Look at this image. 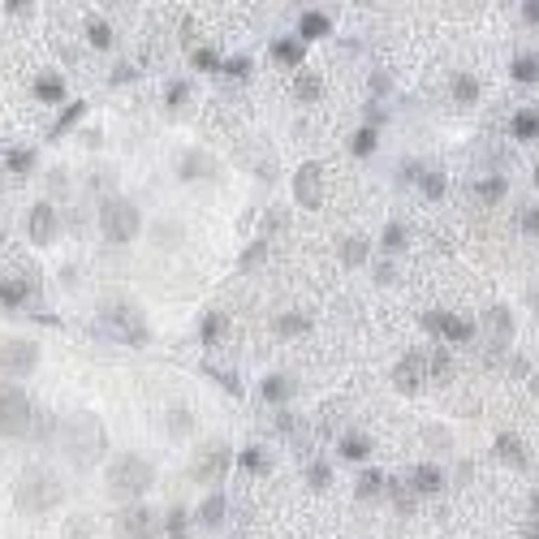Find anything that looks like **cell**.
Returning <instances> with one entry per match:
<instances>
[{
	"label": "cell",
	"mask_w": 539,
	"mask_h": 539,
	"mask_svg": "<svg viewBox=\"0 0 539 539\" xmlns=\"http://www.w3.org/2000/svg\"><path fill=\"white\" fill-rule=\"evenodd\" d=\"M61 479L52 475V470H43V466H31L27 475L17 479V487H13V505L22 509V513H48L52 505H61Z\"/></svg>",
	"instance_id": "6da1fadb"
},
{
	"label": "cell",
	"mask_w": 539,
	"mask_h": 539,
	"mask_svg": "<svg viewBox=\"0 0 539 539\" xmlns=\"http://www.w3.org/2000/svg\"><path fill=\"white\" fill-rule=\"evenodd\" d=\"M61 440H65L69 457L78 461V466H91V461L104 453L108 436H104V427H99L91 415H73V419H65V423H61Z\"/></svg>",
	"instance_id": "7a4b0ae2"
},
{
	"label": "cell",
	"mask_w": 539,
	"mask_h": 539,
	"mask_svg": "<svg viewBox=\"0 0 539 539\" xmlns=\"http://www.w3.org/2000/svg\"><path fill=\"white\" fill-rule=\"evenodd\" d=\"M104 479H108V487H113V496H138V492H147V487H151L156 470H151L147 457L125 453V457H117L113 466L104 470Z\"/></svg>",
	"instance_id": "3957f363"
},
{
	"label": "cell",
	"mask_w": 539,
	"mask_h": 539,
	"mask_svg": "<svg viewBox=\"0 0 539 539\" xmlns=\"http://www.w3.org/2000/svg\"><path fill=\"white\" fill-rule=\"evenodd\" d=\"M138 208L134 203H125V199H113V203H104V212H99V229H104V238L113 242V246H125L134 233H138Z\"/></svg>",
	"instance_id": "277c9868"
},
{
	"label": "cell",
	"mask_w": 539,
	"mask_h": 539,
	"mask_svg": "<svg viewBox=\"0 0 539 539\" xmlns=\"http://www.w3.org/2000/svg\"><path fill=\"white\" fill-rule=\"evenodd\" d=\"M31 431V397L17 384H0V436H27Z\"/></svg>",
	"instance_id": "5b68a950"
},
{
	"label": "cell",
	"mask_w": 539,
	"mask_h": 539,
	"mask_svg": "<svg viewBox=\"0 0 539 539\" xmlns=\"http://www.w3.org/2000/svg\"><path fill=\"white\" fill-rule=\"evenodd\" d=\"M99 319H104L108 337H121V341H130V345H143L147 341V328L138 324L143 315H134L130 306H104V315H99Z\"/></svg>",
	"instance_id": "8992f818"
},
{
	"label": "cell",
	"mask_w": 539,
	"mask_h": 539,
	"mask_svg": "<svg viewBox=\"0 0 539 539\" xmlns=\"http://www.w3.org/2000/svg\"><path fill=\"white\" fill-rule=\"evenodd\" d=\"M35 363H39L35 341H22V337L0 341V371H5V375H31Z\"/></svg>",
	"instance_id": "52a82bcc"
},
{
	"label": "cell",
	"mask_w": 539,
	"mask_h": 539,
	"mask_svg": "<svg viewBox=\"0 0 539 539\" xmlns=\"http://www.w3.org/2000/svg\"><path fill=\"white\" fill-rule=\"evenodd\" d=\"M423 328L427 332H440L445 341H470L475 337V324L470 319H457V315H445V311H427L423 315Z\"/></svg>",
	"instance_id": "ba28073f"
},
{
	"label": "cell",
	"mask_w": 539,
	"mask_h": 539,
	"mask_svg": "<svg viewBox=\"0 0 539 539\" xmlns=\"http://www.w3.org/2000/svg\"><path fill=\"white\" fill-rule=\"evenodd\" d=\"M319 177H324V168H319L315 160L298 168V177H294V199L302 203V208H319V199H324V186H319Z\"/></svg>",
	"instance_id": "9c48e42d"
},
{
	"label": "cell",
	"mask_w": 539,
	"mask_h": 539,
	"mask_svg": "<svg viewBox=\"0 0 539 539\" xmlns=\"http://www.w3.org/2000/svg\"><path fill=\"white\" fill-rule=\"evenodd\" d=\"M117 526H121L125 539H156V513L143 509V505H134V509H125L121 518H117Z\"/></svg>",
	"instance_id": "30bf717a"
},
{
	"label": "cell",
	"mask_w": 539,
	"mask_h": 539,
	"mask_svg": "<svg viewBox=\"0 0 539 539\" xmlns=\"http://www.w3.org/2000/svg\"><path fill=\"white\" fill-rule=\"evenodd\" d=\"M27 224H31V238H35L39 246H48V242L57 238V212H52V203H35Z\"/></svg>",
	"instance_id": "8fae6325"
},
{
	"label": "cell",
	"mask_w": 539,
	"mask_h": 539,
	"mask_svg": "<svg viewBox=\"0 0 539 539\" xmlns=\"http://www.w3.org/2000/svg\"><path fill=\"white\" fill-rule=\"evenodd\" d=\"M393 384L401 393H419V384H423V354H405L401 363L393 367Z\"/></svg>",
	"instance_id": "7c38bea8"
},
{
	"label": "cell",
	"mask_w": 539,
	"mask_h": 539,
	"mask_svg": "<svg viewBox=\"0 0 539 539\" xmlns=\"http://www.w3.org/2000/svg\"><path fill=\"white\" fill-rule=\"evenodd\" d=\"M440 483H445V475H440V466H431V461H423V466L410 470V487H415V492H423V496L440 492Z\"/></svg>",
	"instance_id": "4fadbf2b"
},
{
	"label": "cell",
	"mask_w": 539,
	"mask_h": 539,
	"mask_svg": "<svg viewBox=\"0 0 539 539\" xmlns=\"http://www.w3.org/2000/svg\"><path fill=\"white\" fill-rule=\"evenodd\" d=\"M337 449H341V457H345V461H367V457H371V440H367L363 431H345Z\"/></svg>",
	"instance_id": "5bb4252c"
},
{
	"label": "cell",
	"mask_w": 539,
	"mask_h": 539,
	"mask_svg": "<svg viewBox=\"0 0 539 539\" xmlns=\"http://www.w3.org/2000/svg\"><path fill=\"white\" fill-rule=\"evenodd\" d=\"M328 31H332V17H328V13H315V9H311V13L298 17V35H302V39H324Z\"/></svg>",
	"instance_id": "9a60e30c"
},
{
	"label": "cell",
	"mask_w": 539,
	"mask_h": 539,
	"mask_svg": "<svg viewBox=\"0 0 539 539\" xmlns=\"http://www.w3.org/2000/svg\"><path fill=\"white\" fill-rule=\"evenodd\" d=\"M302 57H306V43L302 39H276L272 43V61L276 65H302Z\"/></svg>",
	"instance_id": "2e32d148"
},
{
	"label": "cell",
	"mask_w": 539,
	"mask_h": 539,
	"mask_svg": "<svg viewBox=\"0 0 539 539\" xmlns=\"http://www.w3.org/2000/svg\"><path fill=\"white\" fill-rule=\"evenodd\" d=\"M39 285H31V280H0V306H22Z\"/></svg>",
	"instance_id": "e0dca14e"
},
{
	"label": "cell",
	"mask_w": 539,
	"mask_h": 539,
	"mask_svg": "<svg viewBox=\"0 0 539 539\" xmlns=\"http://www.w3.org/2000/svg\"><path fill=\"white\" fill-rule=\"evenodd\" d=\"M35 99H43V104H61V99H65V82L57 78V73H39V78H35Z\"/></svg>",
	"instance_id": "ac0fdd59"
},
{
	"label": "cell",
	"mask_w": 539,
	"mask_h": 539,
	"mask_svg": "<svg viewBox=\"0 0 539 539\" xmlns=\"http://www.w3.org/2000/svg\"><path fill=\"white\" fill-rule=\"evenodd\" d=\"M509 134L513 138H535L539 134V113H531V108H518V113H513V121H509Z\"/></svg>",
	"instance_id": "d6986e66"
},
{
	"label": "cell",
	"mask_w": 539,
	"mask_h": 539,
	"mask_svg": "<svg viewBox=\"0 0 539 539\" xmlns=\"http://www.w3.org/2000/svg\"><path fill=\"white\" fill-rule=\"evenodd\" d=\"M224 461H229V457H224V449L216 445L212 453H203V461L194 466V479H203V483L212 479V483H216V479H220V470H224Z\"/></svg>",
	"instance_id": "ffe728a7"
},
{
	"label": "cell",
	"mask_w": 539,
	"mask_h": 539,
	"mask_svg": "<svg viewBox=\"0 0 539 539\" xmlns=\"http://www.w3.org/2000/svg\"><path fill=\"white\" fill-rule=\"evenodd\" d=\"M384 487H389V479H384V470H375V466H367L363 475H358V496L363 501H375Z\"/></svg>",
	"instance_id": "44dd1931"
},
{
	"label": "cell",
	"mask_w": 539,
	"mask_h": 539,
	"mask_svg": "<svg viewBox=\"0 0 539 539\" xmlns=\"http://www.w3.org/2000/svg\"><path fill=\"white\" fill-rule=\"evenodd\" d=\"M483 324L492 328V350H505V345H509V311H505V306H496V311L487 315Z\"/></svg>",
	"instance_id": "7402d4cb"
},
{
	"label": "cell",
	"mask_w": 539,
	"mask_h": 539,
	"mask_svg": "<svg viewBox=\"0 0 539 539\" xmlns=\"http://www.w3.org/2000/svg\"><path fill=\"white\" fill-rule=\"evenodd\" d=\"M509 73H513L518 82H539V57L518 52V57H513V65H509Z\"/></svg>",
	"instance_id": "603a6c76"
},
{
	"label": "cell",
	"mask_w": 539,
	"mask_h": 539,
	"mask_svg": "<svg viewBox=\"0 0 539 539\" xmlns=\"http://www.w3.org/2000/svg\"><path fill=\"white\" fill-rule=\"evenodd\" d=\"M496 453H501L505 461H513V466H522V461H526V445H522L513 431H505L501 440H496Z\"/></svg>",
	"instance_id": "cb8c5ba5"
},
{
	"label": "cell",
	"mask_w": 539,
	"mask_h": 539,
	"mask_svg": "<svg viewBox=\"0 0 539 539\" xmlns=\"http://www.w3.org/2000/svg\"><path fill=\"white\" fill-rule=\"evenodd\" d=\"M220 518H224V492H208V501H203V509H199V522L203 526H220Z\"/></svg>",
	"instance_id": "d4e9b609"
},
{
	"label": "cell",
	"mask_w": 539,
	"mask_h": 539,
	"mask_svg": "<svg viewBox=\"0 0 539 539\" xmlns=\"http://www.w3.org/2000/svg\"><path fill=\"white\" fill-rule=\"evenodd\" d=\"M453 99H457V104H475V99H479V82L470 78V73H457V78H453Z\"/></svg>",
	"instance_id": "484cf974"
},
{
	"label": "cell",
	"mask_w": 539,
	"mask_h": 539,
	"mask_svg": "<svg viewBox=\"0 0 539 539\" xmlns=\"http://www.w3.org/2000/svg\"><path fill=\"white\" fill-rule=\"evenodd\" d=\"M380 250H389V254H397V250H405V229L393 220V224H384V233H380Z\"/></svg>",
	"instance_id": "4316f807"
},
{
	"label": "cell",
	"mask_w": 539,
	"mask_h": 539,
	"mask_svg": "<svg viewBox=\"0 0 539 539\" xmlns=\"http://www.w3.org/2000/svg\"><path fill=\"white\" fill-rule=\"evenodd\" d=\"M5 164H9V173H31L35 168V147H22V151H9V156H5Z\"/></svg>",
	"instance_id": "83f0119b"
},
{
	"label": "cell",
	"mask_w": 539,
	"mask_h": 539,
	"mask_svg": "<svg viewBox=\"0 0 539 539\" xmlns=\"http://www.w3.org/2000/svg\"><path fill=\"white\" fill-rule=\"evenodd\" d=\"M324 82H319V73H298V82H294V95L298 99H319Z\"/></svg>",
	"instance_id": "f1b7e54d"
},
{
	"label": "cell",
	"mask_w": 539,
	"mask_h": 539,
	"mask_svg": "<svg viewBox=\"0 0 539 539\" xmlns=\"http://www.w3.org/2000/svg\"><path fill=\"white\" fill-rule=\"evenodd\" d=\"M87 39L95 48H113V27H108V22H99V17H91L87 22Z\"/></svg>",
	"instance_id": "f546056e"
},
{
	"label": "cell",
	"mask_w": 539,
	"mask_h": 539,
	"mask_svg": "<svg viewBox=\"0 0 539 539\" xmlns=\"http://www.w3.org/2000/svg\"><path fill=\"white\" fill-rule=\"evenodd\" d=\"M375 143H380V134L371 130V125H363V130L354 134V156H371V151H375Z\"/></svg>",
	"instance_id": "4dcf8cb0"
},
{
	"label": "cell",
	"mask_w": 539,
	"mask_h": 539,
	"mask_svg": "<svg viewBox=\"0 0 539 539\" xmlns=\"http://www.w3.org/2000/svg\"><path fill=\"white\" fill-rule=\"evenodd\" d=\"M264 397H268V401H285V397H289V380H285V375H268V380H264Z\"/></svg>",
	"instance_id": "1f68e13d"
},
{
	"label": "cell",
	"mask_w": 539,
	"mask_h": 539,
	"mask_svg": "<svg viewBox=\"0 0 539 539\" xmlns=\"http://www.w3.org/2000/svg\"><path fill=\"white\" fill-rule=\"evenodd\" d=\"M475 194H479L483 203H496V199H505V182H501V177H487V182L475 186Z\"/></svg>",
	"instance_id": "d6a6232c"
},
{
	"label": "cell",
	"mask_w": 539,
	"mask_h": 539,
	"mask_svg": "<svg viewBox=\"0 0 539 539\" xmlns=\"http://www.w3.org/2000/svg\"><path fill=\"white\" fill-rule=\"evenodd\" d=\"M341 259H345L350 268H354V264H363V259H367V242H363V238H350V242L341 246Z\"/></svg>",
	"instance_id": "836d02e7"
},
{
	"label": "cell",
	"mask_w": 539,
	"mask_h": 539,
	"mask_svg": "<svg viewBox=\"0 0 539 539\" xmlns=\"http://www.w3.org/2000/svg\"><path fill=\"white\" fill-rule=\"evenodd\" d=\"M82 113H87V104H82V99H73V104H69V113H65V117H61V121L52 125V138H57V134H65V130H69V125L78 121Z\"/></svg>",
	"instance_id": "e575fe53"
},
{
	"label": "cell",
	"mask_w": 539,
	"mask_h": 539,
	"mask_svg": "<svg viewBox=\"0 0 539 539\" xmlns=\"http://www.w3.org/2000/svg\"><path fill=\"white\" fill-rule=\"evenodd\" d=\"M306 479H311V487H328V483H332L328 461H311V466H306Z\"/></svg>",
	"instance_id": "d590c367"
},
{
	"label": "cell",
	"mask_w": 539,
	"mask_h": 539,
	"mask_svg": "<svg viewBox=\"0 0 539 539\" xmlns=\"http://www.w3.org/2000/svg\"><path fill=\"white\" fill-rule=\"evenodd\" d=\"M194 69H220V57H216V48H194Z\"/></svg>",
	"instance_id": "8d00e7d4"
},
{
	"label": "cell",
	"mask_w": 539,
	"mask_h": 539,
	"mask_svg": "<svg viewBox=\"0 0 539 539\" xmlns=\"http://www.w3.org/2000/svg\"><path fill=\"white\" fill-rule=\"evenodd\" d=\"M220 69L229 73V78H246V73H250V57H229V61H220Z\"/></svg>",
	"instance_id": "74e56055"
},
{
	"label": "cell",
	"mask_w": 539,
	"mask_h": 539,
	"mask_svg": "<svg viewBox=\"0 0 539 539\" xmlns=\"http://www.w3.org/2000/svg\"><path fill=\"white\" fill-rule=\"evenodd\" d=\"M242 466H246V470H254V475H264V470H268L264 449H242Z\"/></svg>",
	"instance_id": "f35d334b"
},
{
	"label": "cell",
	"mask_w": 539,
	"mask_h": 539,
	"mask_svg": "<svg viewBox=\"0 0 539 539\" xmlns=\"http://www.w3.org/2000/svg\"><path fill=\"white\" fill-rule=\"evenodd\" d=\"M220 328H224V319H220V315H203L199 337H203V341H216V337H220Z\"/></svg>",
	"instance_id": "ab89813d"
},
{
	"label": "cell",
	"mask_w": 539,
	"mask_h": 539,
	"mask_svg": "<svg viewBox=\"0 0 539 539\" xmlns=\"http://www.w3.org/2000/svg\"><path fill=\"white\" fill-rule=\"evenodd\" d=\"M423 194L427 199H440L445 194V177L440 173H423Z\"/></svg>",
	"instance_id": "60d3db41"
},
{
	"label": "cell",
	"mask_w": 539,
	"mask_h": 539,
	"mask_svg": "<svg viewBox=\"0 0 539 539\" xmlns=\"http://www.w3.org/2000/svg\"><path fill=\"white\" fill-rule=\"evenodd\" d=\"M306 328V319L302 315H285V319H276V332L280 337H294V332H302Z\"/></svg>",
	"instance_id": "b9f144b4"
},
{
	"label": "cell",
	"mask_w": 539,
	"mask_h": 539,
	"mask_svg": "<svg viewBox=\"0 0 539 539\" xmlns=\"http://www.w3.org/2000/svg\"><path fill=\"white\" fill-rule=\"evenodd\" d=\"M168 531H173V539L186 535V509H182V505H173V513H168Z\"/></svg>",
	"instance_id": "7bdbcfd3"
},
{
	"label": "cell",
	"mask_w": 539,
	"mask_h": 539,
	"mask_svg": "<svg viewBox=\"0 0 539 539\" xmlns=\"http://www.w3.org/2000/svg\"><path fill=\"white\" fill-rule=\"evenodd\" d=\"M449 371H453V363H449V354H436V358H431V375H436V380H445Z\"/></svg>",
	"instance_id": "ee69618b"
},
{
	"label": "cell",
	"mask_w": 539,
	"mask_h": 539,
	"mask_svg": "<svg viewBox=\"0 0 539 539\" xmlns=\"http://www.w3.org/2000/svg\"><path fill=\"white\" fill-rule=\"evenodd\" d=\"M208 168H212V164H208V160H203V156H190L182 173H186V177H199V173H208Z\"/></svg>",
	"instance_id": "f6af8a7d"
},
{
	"label": "cell",
	"mask_w": 539,
	"mask_h": 539,
	"mask_svg": "<svg viewBox=\"0 0 539 539\" xmlns=\"http://www.w3.org/2000/svg\"><path fill=\"white\" fill-rule=\"evenodd\" d=\"M522 229H526V233H539V208H526L522 212Z\"/></svg>",
	"instance_id": "bcb514c9"
},
{
	"label": "cell",
	"mask_w": 539,
	"mask_h": 539,
	"mask_svg": "<svg viewBox=\"0 0 539 539\" xmlns=\"http://www.w3.org/2000/svg\"><path fill=\"white\" fill-rule=\"evenodd\" d=\"M186 99V82H177V87H168V104H182Z\"/></svg>",
	"instance_id": "7dc6e473"
},
{
	"label": "cell",
	"mask_w": 539,
	"mask_h": 539,
	"mask_svg": "<svg viewBox=\"0 0 539 539\" xmlns=\"http://www.w3.org/2000/svg\"><path fill=\"white\" fill-rule=\"evenodd\" d=\"M522 13H526V22H539V0H526Z\"/></svg>",
	"instance_id": "c3c4849f"
},
{
	"label": "cell",
	"mask_w": 539,
	"mask_h": 539,
	"mask_svg": "<svg viewBox=\"0 0 539 539\" xmlns=\"http://www.w3.org/2000/svg\"><path fill=\"white\" fill-rule=\"evenodd\" d=\"M531 501H535V513H539V492H535V496H531Z\"/></svg>",
	"instance_id": "681fc988"
},
{
	"label": "cell",
	"mask_w": 539,
	"mask_h": 539,
	"mask_svg": "<svg viewBox=\"0 0 539 539\" xmlns=\"http://www.w3.org/2000/svg\"><path fill=\"white\" fill-rule=\"evenodd\" d=\"M535 186H539V164H535Z\"/></svg>",
	"instance_id": "f907efd6"
}]
</instances>
